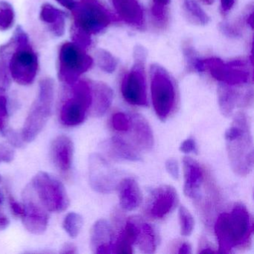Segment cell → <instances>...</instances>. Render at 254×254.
I'll list each match as a JSON object with an SVG mask.
<instances>
[{"label":"cell","instance_id":"obj_1","mask_svg":"<svg viewBox=\"0 0 254 254\" xmlns=\"http://www.w3.org/2000/svg\"><path fill=\"white\" fill-rule=\"evenodd\" d=\"M253 221L248 209L236 203L230 212L220 214L215 224L218 253L230 254L233 249L245 247L251 242Z\"/></svg>","mask_w":254,"mask_h":254},{"label":"cell","instance_id":"obj_2","mask_svg":"<svg viewBox=\"0 0 254 254\" xmlns=\"http://www.w3.org/2000/svg\"><path fill=\"white\" fill-rule=\"evenodd\" d=\"M227 155L233 172L246 177L254 169V142L249 120L244 113H238L224 134Z\"/></svg>","mask_w":254,"mask_h":254},{"label":"cell","instance_id":"obj_3","mask_svg":"<svg viewBox=\"0 0 254 254\" xmlns=\"http://www.w3.org/2000/svg\"><path fill=\"white\" fill-rule=\"evenodd\" d=\"M13 39L15 48L8 59V69L11 78L20 85H30L35 81L38 71V59L27 35L22 26L14 31Z\"/></svg>","mask_w":254,"mask_h":254},{"label":"cell","instance_id":"obj_4","mask_svg":"<svg viewBox=\"0 0 254 254\" xmlns=\"http://www.w3.org/2000/svg\"><path fill=\"white\" fill-rule=\"evenodd\" d=\"M54 93V81L51 78H44L40 81L38 98L31 108L22 130L24 142L33 141L45 127L51 117Z\"/></svg>","mask_w":254,"mask_h":254},{"label":"cell","instance_id":"obj_5","mask_svg":"<svg viewBox=\"0 0 254 254\" xmlns=\"http://www.w3.org/2000/svg\"><path fill=\"white\" fill-rule=\"evenodd\" d=\"M70 90L62 102L60 120L66 126H76L85 120L92 104V86L87 81L78 80L69 85Z\"/></svg>","mask_w":254,"mask_h":254},{"label":"cell","instance_id":"obj_6","mask_svg":"<svg viewBox=\"0 0 254 254\" xmlns=\"http://www.w3.org/2000/svg\"><path fill=\"white\" fill-rule=\"evenodd\" d=\"M93 64V60L72 42H66L61 46L59 53L58 77L66 85L75 84L80 76L87 72Z\"/></svg>","mask_w":254,"mask_h":254},{"label":"cell","instance_id":"obj_7","mask_svg":"<svg viewBox=\"0 0 254 254\" xmlns=\"http://www.w3.org/2000/svg\"><path fill=\"white\" fill-rule=\"evenodd\" d=\"M71 11L73 23L91 35L100 33L117 20L99 0H79Z\"/></svg>","mask_w":254,"mask_h":254},{"label":"cell","instance_id":"obj_8","mask_svg":"<svg viewBox=\"0 0 254 254\" xmlns=\"http://www.w3.org/2000/svg\"><path fill=\"white\" fill-rule=\"evenodd\" d=\"M150 72L153 106L158 118L164 122L175 107V85L169 74L162 66L152 65Z\"/></svg>","mask_w":254,"mask_h":254},{"label":"cell","instance_id":"obj_9","mask_svg":"<svg viewBox=\"0 0 254 254\" xmlns=\"http://www.w3.org/2000/svg\"><path fill=\"white\" fill-rule=\"evenodd\" d=\"M146 52L141 47L134 50V64L125 75L121 84V93L127 103L136 106H147L145 62Z\"/></svg>","mask_w":254,"mask_h":254},{"label":"cell","instance_id":"obj_10","mask_svg":"<svg viewBox=\"0 0 254 254\" xmlns=\"http://www.w3.org/2000/svg\"><path fill=\"white\" fill-rule=\"evenodd\" d=\"M31 186L43 206L50 212H63L69 204V197L63 184L47 172H38Z\"/></svg>","mask_w":254,"mask_h":254},{"label":"cell","instance_id":"obj_11","mask_svg":"<svg viewBox=\"0 0 254 254\" xmlns=\"http://www.w3.org/2000/svg\"><path fill=\"white\" fill-rule=\"evenodd\" d=\"M205 69H207L212 76L222 84L230 86L248 84L251 73L248 64L244 61H233L224 63L216 58L204 60Z\"/></svg>","mask_w":254,"mask_h":254},{"label":"cell","instance_id":"obj_12","mask_svg":"<svg viewBox=\"0 0 254 254\" xmlns=\"http://www.w3.org/2000/svg\"><path fill=\"white\" fill-rule=\"evenodd\" d=\"M89 181L93 190L103 194L114 191L120 182L117 171L98 154H91L89 158Z\"/></svg>","mask_w":254,"mask_h":254},{"label":"cell","instance_id":"obj_13","mask_svg":"<svg viewBox=\"0 0 254 254\" xmlns=\"http://www.w3.org/2000/svg\"><path fill=\"white\" fill-rule=\"evenodd\" d=\"M23 200L24 211L22 218L23 225L31 233L42 234L48 226V211L37 197L31 184L25 188Z\"/></svg>","mask_w":254,"mask_h":254},{"label":"cell","instance_id":"obj_14","mask_svg":"<svg viewBox=\"0 0 254 254\" xmlns=\"http://www.w3.org/2000/svg\"><path fill=\"white\" fill-rule=\"evenodd\" d=\"M178 200V192L173 187L160 186L150 194L147 203V210L151 217L160 219L175 209Z\"/></svg>","mask_w":254,"mask_h":254},{"label":"cell","instance_id":"obj_15","mask_svg":"<svg viewBox=\"0 0 254 254\" xmlns=\"http://www.w3.org/2000/svg\"><path fill=\"white\" fill-rule=\"evenodd\" d=\"M52 160L56 169L65 178H69L73 159V142L70 138L62 135L53 140L51 145Z\"/></svg>","mask_w":254,"mask_h":254},{"label":"cell","instance_id":"obj_16","mask_svg":"<svg viewBox=\"0 0 254 254\" xmlns=\"http://www.w3.org/2000/svg\"><path fill=\"white\" fill-rule=\"evenodd\" d=\"M184 163V194L193 200L200 197V189L203 181V172L198 163L190 157H185Z\"/></svg>","mask_w":254,"mask_h":254},{"label":"cell","instance_id":"obj_17","mask_svg":"<svg viewBox=\"0 0 254 254\" xmlns=\"http://www.w3.org/2000/svg\"><path fill=\"white\" fill-rule=\"evenodd\" d=\"M90 245L96 254L114 253V231L106 220H99L93 224L90 232Z\"/></svg>","mask_w":254,"mask_h":254},{"label":"cell","instance_id":"obj_18","mask_svg":"<svg viewBox=\"0 0 254 254\" xmlns=\"http://www.w3.org/2000/svg\"><path fill=\"white\" fill-rule=\"evenodd\" d=\"M102 148L108 157L117 161H139V152L121 138L113 136L102 142Z\"/></svg>","mask_w":254,"mask_h":254},{"label":"cell","instance_id":"obj_19","mask_svg":"<svg viewBox=\"0 0 254 254\" xmlns=\"http://www.w3.org/2000/svg\"><path fill=\"white\" fill-rule=\"evenodd\" d=\"M251 99L249 93L242 96L230 85L221 84L218 88V105L224 117H230L236 106L248 105Z\"/></svg>","mask_w":254,"mask_h":254},{"label":"cell","instance_id":"obj_20","mask_svg":"<svg viewBox=\"0 0 254 254\" xmlns=\"http://www.w3.org/2000/svg\"><path fill=\"white\" fill-rule=\"evenodd\" d=\"M117 188L120 206L124 210L133 211L139 207L142 202V193L136 180L124 178L120 181Z\"/></svg>","mask_w":254,"mask_h":254},{"label":"cell","instance_id":"obj_21","mask_svg":"<svg viewBox=\"0 0 254 254\" xmlns=\"http://www.w3.org/2000/svg\"><path fill=\"white\" fill-rule=\"evenodd\" d=\"M66 14L50 3L41 5L40 19L48 27L49 31L56 37H62L66 31Z\"/></svg>","mask_w":254,"mask_h":254},{"label":"cell","instance_id":"obj_22","mask_svg":"<svg viewBox=\"0 0 254 254\" xmlns=\"http://www.w3.org/2000/svg\"><path fill=\"white\" fill-rule=\"evenodd\" d=\"M92 104L90 113L93 117H102L105 115L112 104L114 93L112 89L102 82L92 86Z\"/></svg>","mask_w":254,"mask_h":254},{"label":"cell","instance_id":"obj_23","mask_svg":"<svg viewBox=\"0 0 254 254\" xmlns=\"http://www.w3.org/2000/svg\"><path fill=\"white\" fill-rule=\"evenodd\" d=\"M130 118L133 140L142 149L151 150L154 146V135L149 123L139 114H133Z\"/></svg>","mask_w":254,"mask_h":254},{"label":"cell","instance_id":"obj_24","mask_svg":"<svg viewBox=\"0 0 254 254\" xmlns=\"http://www.w3.org/2000/svg\"><path fill=\"white\" fill-rule=\"evenodd\" d=\"M112 3L122 20L133 26L143 24V11L137 0H112Z\"/></svg>","mask_w":254,"mask_h":254},{"label":"cell","instance_id":"obj_25","mask_svg":"<svg viewBox=\"0 0 254 254\" xmlns=\"http://www.w3.org/2000/svg\"><path fill=\"white\" fill-rule=\"evenodd\" d=\"M139 228L136 243L139 250L145 254L155 252L157 247V236L154 227L139 219Z\"/></svg>","mask_w":254,"mask_h":254},{"label":"cell","instance_id":"obj_26","mask_svg":"<svg viewBox=\"0 0 254 254\" xmlns=\"http://www.w3.org/2000/svg\"><path fill=\"white\" fill-rule=\"evenodd\" d=\"M184 8L189 18L197 25H206L210 18L194 0H184Z\"/></svg>","mask_w":254,"mask_h":254},{"label":"cell","instance_id":"obj_27","mask_svg":"<svg viewBox=\"0 0 254 254\" xmlns=\"http://www.w3.org/2000/svg\"><path fill=\"white\" fill-rule=\"evenodd\" d=\"M15 22V12L12 5L4 0H0V31L9 30Z\"/></svg>","mask_w":254,"mask_h":254},{"label":"cell","instance_id":"obj_28","mask_svg":"<svg viewBox=\"0 0 254 254\" xmlns=\"http://www.w3.org/2000/svg\"><path fill=\"white\" fill-rule=\"evenodd\" d=\"M63 226L65 231L70 237H77L82 228V217L79 214L70 212L65 218Z\"/></svg>","mask_w":254,"mask_h":254},{"label":"cell","instance_id":"obj_29","mask_svg":"<svg viewBox=\"0 0 254 254\" xmlns=\"http://www.w3.org/2000/svg\"><path fill=\"white\" fill-rule=\"evenodd\" d=\"M70 36L72 42L83 50H87L91 45V35L74 23L71 26Z\"/></svg>","mask_w":254,"mask_h":254},{"label":"cell","instance_id":"obj_30","mask_svg":"<svg viewBox=\"0 0 254 254\" xmlns=\"http://www.w3.org/2000/svg\"><path fill=\"white\" fill-rule=\"evenodd\" d=\"M96 57L98 65L104 72L111 73L115 70L117 66V61L111 53L100 49L96 52Z\"/></svg>","mask_w":254,"mask_h":254},{"label":"cell","instance_id":"obj_31","mask_svg":"<svg viewBox=\"0 0 254 254\" xmlns=\"http://www.w3.org/2000/svg\"><path fill=\"white\" fill-rule=\"evenodd\" d=\"M179 221L181 234L183 236H190L194 230V221L192 215L185 206H180Z\"/></svg>","mask_w":254,"mask_h":254},{"label":"cell","instance_id":"obj_32","mask_svg":"<svg viewBox=\"0 0 254 254\" xmlns=\"http://www.w3.org/2000/svg\"><path fill=\"white\" fill-rule=\"evenodd\" d=\"M184 56L187 66L190 69L202 72L205 70L204 60L198 59L194 54V50L190 46L184 47Z\"/></svg>","mask_w":254,"mask_h":254},{"label":"cell","instance_id":"obj_33","mask_svg":"<svg viewBox=\"0 0 254 254\" xmlns=\"http://www.w3.org/2000/svg\"><path fill=\"white\" fill-rule=\"evenodd\" d=\"M11 81L8 61L0 59V93H5L11 85Z\"/></svg>","mask_w":254,"mask_h":254},{"label":"cell","instance_id":"obj_34","mask_svg":"<svg viewBox=\"0 0 254 254\" xmlns=\"http://www.w3.org/2000/svg\"><path fill=\"white\" fill-rule=\"evenodd\" d=\"M111 123L113 127L117 131L126 132L130 130V118L124 113L118 112L114 114Z\"/></svg>","mask_w":254,"mask_h":254},{"label":"cell","instance_id":"obj_35","mask_svg":"<svg viewBox=\"0 0 254 254\" xmlns=\"http://www.w3.org/2000/svg\"><path fill=\"white\" fill-rule=\"evenodd\" d=\"M14 149L7 144L0 143V163H9L14 160Z\"/></svg>","mask_w":254,"mask_h":254},{"label":"cell","instance_id":"obj_36","mask_svg":"<svg viewBox=\"0 0 254 254\" xmlns=\"http://www.w3.org/2000/svg\"><path fill=\"white\" fill-rule=\"evenodd\" d=\"M2 131L11 145L16 147H21L23 145V138H22V136H19L17 132L11 130V129L5 128V127L2 129Z\"/></svg>","mask_w":254,"mask_h":254},{"label":"cell","instance_id":"obj_37","mask_svg":"<svg viewBox=\"0 0 254 254\" xmlns=\"http://www.w3.org/2000/svg\"><path fill=\"white\" fill-rule=\"evenodd\" d=\"M154 5L152 6V14L157 19L164 17L165 6L169 4L170 0H153Z\"/></svg>","mask_w":254,"mask_h":254},{"label":"cell","instance_id":"obj_38","mask_svg":"<svg viewBox=\"0 0 254 254\" xmlns=\"http://www.w3.org/2000/svg\"><path fill=\"white\" fill-rule=\"evenodd\" d=\"M180 151L184 154H190V153H197V145L195 140L193 138H188L185 139L180 145Z\"/></svg>","mask_w":254,"mask_h":254},{"label":"cell","instance_id":"obj_39","mask_svg":"<svg viewBox=\"0 0 254 254\" xmlns=\"http://www.w3.org/2000/svg\"><path fill=\"white\" fill-rule=\"evenodd\" d=\"M166 171L168 173L172 176L174 179L177 180L179 178V166L178 162L175 159H169L166 160Z\"/></svg>","mask_w":254,"mask_h":254},{"label":"cell","instance_id":"obj_40","mask_svg":"<svg viewBox=\"0 0 254 254\" xmlns=\"http://www.w3.org/2000/svg\"><path fill=\"white\" fill-rule=\"evenodd\" d=\"M8 202H9L10 208H11V211H12L13 214L15 216H21L23 215V206L20 205L18 202L16 201L15 199L14 198L11 194H8Z\"/></svg>","mask_w":254,"mask_h":254},{"label":"cell","instance_id":"obj_41","mask_svg":"<svg viewBox=\"0 0 254 254\" xmlns=\"http://www.w3.org/2000/svg\"><path fill=\"white\" fill-rule=\"evenodd\" d=\"M0 114L5 117L8 116L7 99L5 93H0Z\"/></svg>","mask_w":254,"mask_h":254},{"label":"cell","instance_id":"obj_42","mask_svg":"<svg viewBox=\"0 0 254 254\" xmlns=\"http://www.w3.org/2000/svg\"><path fill=\"white\" fill-rule=\"evenodd\" d=\"M61 5L66 8V9L72 11L75 8L76 1L75 0H56Z\"/></svg>","mask_w":254,"mask_h":254},{"label":"cell","instance_id":"obj_43","mask_svg":"<svg viewBox=\"0 0 254 254\" xmlns=\"http://www.w3.org/2000/svg\"><path fill=\"white\" fill-rule=\"evenodd\" d=\"M235 0H221V8L224 12H228L234 5Z\"/></svg>","mask_w":254,"mask_h":254},{"label":"cell","instance_id":"obj_44","mask_svg":"<svg viewBox=\"0 0 254 254\" xmlns=\"http://www.w3.org/2000/svg\"><path fill=\"white\" fill-rule=\"evenodd\" d=\"M61 253L62 254H76V247L73 244H65L63 248H62Z\"/></svg>","mask_w":254,"mask_h":254},{"label":"cell","instance_id":"obj_45","mask_svg":"<svg viewBox=\"0 0 254 254\" xmlns=\"http://www.w3.org/2000/svg\"><path fill=\"white\" fill-rule=\"evenodd\" d=\"M10 221L6 215L0 212V231L5 230L9 225Z\"/></svg>","mask_w":254,"mask_h":254},{"label":"cell","instance_id":"obj_46","mask_svg":"<svg viewBox=\"0 0 254 254\" xmlns=\"http://www.w3.org/2000/svg\"><path fill=\"white\" fill-rule=\"evenodd\" d=\"M178 254H191V247L190 244L187 242H184L179 248Z\"/></svg>","mask_w":254,"mask_h":254},{"label":"cell","instance_id":"obj_47","mask_svg":"<svg viewBox=\"0 0 254 254\" xmlns=\"http://www.w3.org/2000/svg\"><path fill=\"white\" fill-rule=\"evenodd\" d=\"M5 117L0 114V130H2L5 127Z\"/></svg>","mask_w":254,"mask_h":254},{"label":"cell","instance_id":"obj_48","mask_svg":"<svg viewBox=\"0 0 254 254\" xmlns=\"http://www.w3.org/2000/svg\"><path fill=\"white\" fill-rule=\"evenodd\" d=\"M203 3L207 4V5H211L215 2V0H201Z\"/></svg>","mask_w":254,"mask_h":254},{"label":"cell","instance_id":"obj_49","mask_svg":"<svg viewBox=\"0 0 254 254\" xmlns=\"http://www.w3.org/2000/svg\"><path fill=\"white\" fill-rule=\"evenodd\" d=\"M2 202V197H1V191H0V203Z\"/></svg>","mask_w":254,"mask_h":254}]
</instances>
